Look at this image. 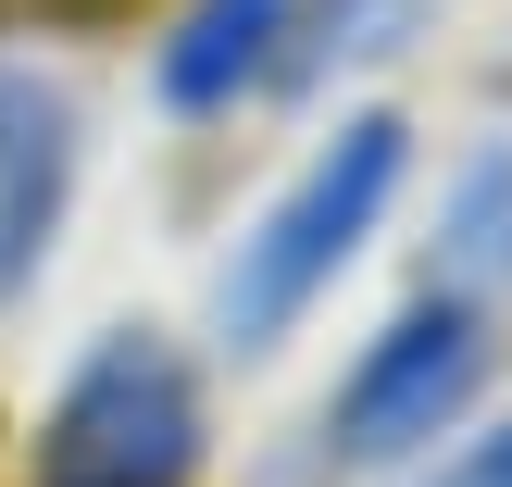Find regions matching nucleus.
Returning <instances> with one entry per match:
<instances>
[{
	"mask_svg": "<svg viewBox=\"0 0 512 487\" xmlns=\"http://www.w3.org/2000/svg\"><path fill=\"white\" fill-rule=\"evenodd\" d=\"M500 213H512V163H488V175H475V188H463V275H488V263H512Z\"/></svg>",
	"mask_w": 512,
	"mask_h": 487,
	"instance_id": "6",
	"label": "nucleus"
},
{
	"mask_svg": "<svg viewBox=\"0 0 512 487\" xmlns=\"http://www.w3.org/2000/svg\"><path fill=\"white\" fill-rule=\"evenodd\" d=\"M63 188H75V113L50 75L0 63V300L38 275L50 225H63Z\"/></svg>",
	"mask_w": 512,
	"mask_h": 487,
	"instance_id": "4",
	"label": "nucleus"
},
{
	"mask_svg": "<svg viewBox=\"0 0 512 487\" xmlns=\"http://www.w3.org/2000/svg\"><path fill=\"white\" fill-rule=\"evenodd\" d=\"M200 375L175 363L150 325L100 338L38 413V487H200Z\"/></svg>",
	"mask_w": 512,
	"mask_h": 487,
	"instance_id": "2",
	"label": "nucleus"
},
{
	"mask_svg": "<svg viewBox=\"0 0 512 487\" xmlns=\"http://www.w3.org/2000/svg\"><path fill=\"white\" fill-rule=\"evenodd\" d=\"M400 125L388 113H363V125H338V150H313L300 163V188L275 200L263 225L238 238V263H225V338L238 350H263V338H288L300 313H313L325 288H338V263L375 238V213H388V188H400Z\"/></svg>",
	"mask_w": 512,
	"mask_h": 487,
	"instance_id": "1",
	"label": "nucleus"
},
{
	"mask_svg": "<svg viewBox=\"0 0 512 487\" xmlns=\"http://www.w3.org/2000/svg\"><path fill=\"white\" fill-rule=\"evenodd\" d=\"M275 38H288V0H200V13L175 25V50H163V100L175 113H225V100L275 63Z\"/></svg>",
	"mask_w": 512,
	"mask_h": 487,
	"instance_id": "5",
	"label": "nucleus"
},
{
	"mask_svg": "<svg viewBox=\"0 0 512 487\" xmlns=\"http://www.w3.org/2000/svg\"><path fill=\"white\" fill-rule=\"evenodd\" d=\"M475 388H488V313L438 300V313H400L350 363V388L325 400V438H338V463H413L475 413Z\"/></svg>",
	"mask_w": 512,
	"mask_h": 487,
	"instance_id": "3",
	"label": "nucleus"
},
{
	"mask_svg": "<svg viewBox=\"0 0 512 487\" xmlns=\"http://www.w3.org/2000/svg\"><path fill=\"white\" fill-rule=\"evenodd\" d=\"M425 487H512V425H500V438H475L463 463H450V475H425Z\"/></svg>",
	"mask_w": 512,
	"mask_h": 487,
	"instance_id": "7",
	"label": "nucleus"
}]
</instances>
